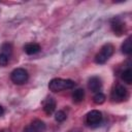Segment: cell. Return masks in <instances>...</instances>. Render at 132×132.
<instances>
[{
	"label": "cell",
	"instance_id": "obj_1",
	"mask_svg": "<svg viewBox=\"0 0 132 132\" xmlns=\"http://www.w3.org/2000/svg\"><path fill=\"white\" fill-rule=\"evenodd\" d=\"M75 86V82L71 79H63V78H53L48 82V89L52 92H60L62 90L72 89Z\"/></svg>",
	"mask_w": 132,
	"mask_h": 132
},
{
	"label": "cell",
	"instance_id": "obj_2",
	"mask_svg": "<svg viewBox=\"0 0 132 132\" xmlns=\"http://www.w3.org/2000/svg\"><path fill=\"white\" fill-rule=\"evenodd\" d=\"M114 47L111 43H105L101 48L100 52L95 56V62L97 64H103L105 63L113 54Z\"/></svg>",
	"mask_w": 132,
	"mask_h": 132
},
{
	"label": "cell",
	"instance_id": "obj_3",
	"mask_svg": "<svg viewBox=\"0 0 132 132\" xmlns=\"http://www.w3.org/2000/svg\"><path fill=\"white\" fill-rule=\"evenodd\" d=\"M28 78L29 74L24 68H16L10 74V79L15 85H23L28 80Z\"/></svg>",
	"mask_w": 132,
	"mask_h": 132
},
{
	"label": "cell",
	"instance_id": "obj_4",
	"mask_svg": "<svg viewBox=\"0 0 132 132\" xmlns=\"http://www.w3.org/2000/svg\"><path fill=\"white\" fill-rule=\"evenodd\" d=\"M127 96H128L127 89L122 85H118L111 92V99L117 102L125 100L127 98Z\"/></svg>",
	"mask_w": 132,
	"mask_h": 132
},
{
	"label": "cell",
	"instance_id": "obj_5",
	"mask_svg": "<svg viewBox=\"0 0 132 132\" xmlns=\"http://www.w3.org/2000/svg\"><path fill=\"white\" fill-rule=\"evenodd\" d=\"M46 129L45 124L40 120H34L25 127L23 132H44Z\"/></svg>",
	"mask_w": 132,
	"mask_h": 132
},
{
	"label": "cell",
	"instance_id": "obj_6",
	"mask_svg": "<svg viewBox=\"0 0 132 132\" xmlns=\"http://www.w3.org/2000/svg\"><path fill=\"white\" fill-rule=\"evenodd\" d=\"M102 120V113L99 110H91L86 116V123L89 126L98 125Z\"/></svg>",
	"mask_w": 132,
	"mask_h": 132
},
{
	"label": "cell",
	"instance_id": "obj_7",
	"mask_svg": "<svg viewBox=\"0 0 132 132\" xmlns=\"http://www.w3.org/2000/svg\"><path fill=\"white\" fill-rule=\"evenodd\" d=\"M110 27H111L112 32L118 36H121L126 30L125 23H123L119 18H113L110 21Z\"/></svg>",
	"mask_w": 132,
	"mask_h": 132
},
{
	"label": "cell",
	"instance_id": "obj_8",
	"mask_svg": "<svg viewBox=\"0 0 132 132\" xmlns=\"http://www.w3.org/2000/svg\"><path fill=\"white\" fill-rule=\"evenodd\" d=\"M42 105H43V111H44L47 116L52 114V113L55 111V109H56V101H55V99L52 98V97L45 98V99L43 100V102H42Z\"/></svg>",
	"mask_w": 132,
	"mask_h": 132
},
{
	"label": "cell",
	"instance_id": "obj_9",
	"mask_svg": "<svg viewBox=\"0 0 132 132\" xmlns=\"http://www.w3.org/2000/svg\"><path fill=\"white\" fill-rule=\"evenodd\" d=\"M88 87L89 89L92 91V92H99L102 88V80L100 77L98 76H93L89 79V82H88Z\"/></svg>",
	"mask_w": 132,
	"mask_h": 132
},
{
	"label": "cell",
	"instance_id": "obj_10",
	"mask_svg": "<svg viewBox=\"0 0 132 132\" xmlns=\"http://www.w3.org/2000/svg\"><path fill=\"white\" fill-rule=\"evenodd\" d=\"M24 51L27 55H35L40 52V45L35 42H30L24 46Z\"/></svg>",
	"mask_w": 132,
	"mask_h": 132
},
{
	"label": "cell",
	"instance_id": "obj_11",
	"mask_svg": "<svg viewBox=\"0 0 132 132\" xmlns=\"http://www.w3.org/2000/svg\"><path fill=\"white\" fill-rule=\"evenodd\" d=\"M85 98V91L82 89H76L73 93H72V100L75 103H79L84 100Z\"/></svg>",
	"mask_w": 132,
	"mask_h": 132
},
{
	"label": "cell",
	"instance_id": "obj_12",
	"mask_svg": "<svg viewBox=\"0 0 132 132\" xmlns=\"http://www.w3.org/2000/svg\"><path fill=\"white\" fill-rule=\"evenodd\" d=\"M121 78L122 80H124L126 84L130 85L132 82V70L131 68H127L126 70H124L121 73Z\"/></svg>",
	"mask_w": 132,
	"mask_h": 132
},
{
	"label": "cell",
	"instance_id": "obj_13",
	"mask_svg": "<svg viewBox=\"0 0 132 132\" xmlns=\"http://www.w3.org/2000/svg\"><path fill=\"white\" fill-rule=\"evenodd\" d=\"M122 52L126 55H130L132 52V45H131V37L129 36L122 44Z\"/></svg>",
	"mask_w": 132,
	"mask_h": 132
},
{
	"label": "cell",
	"instance_id": "obj_14",
	"mask_svg": "<svg viewBox=\"0 0 132 132\" xmlns=\"http://www.w3.org/2000/svg\"><path fill=\"white\" fill-rule=\"evenodd\" d=\"M1 53L10 58V56L12 54V45L10 43H4L1 47Z\"/></svg>",
	"mask_w": 132,
	"mask_h": 132
},
{
	"label": "cell",
	"instance_id": "obj_15",
	"mask_svg": "<svg viewBox=\"0 0 132 132\" xmlns=\"http://www.w3.org/2000/svg\"><path fill=\"white\" fill-rule=\"evenodd\" d=\"M93 100H94V102H95L96 104H102V103L105 101V95H104L103 93H101V92H97V93L94 95Z\"/></svg>",
	"mask_w": 132,
	"mask_h": 132
},
{
	"label": "cell",
	"instance_id": "obj_16",
	"mask_svg": "<svg viewBox=\"0 0 132 132\" xmlns=\"http://www.w3.org/2000/svg\"><path fill=\"white\" fill-rule=\"evenodd\" d=\"M66 118H67V116H66V113H65L63 110H59V111H57L56 114H55V120H56L57 122H59V123L64 122V121L66 120Z\"/></svg>",
	"mask_w": 132,
	"mask_h": 132
},
{
	"label": "cell",
	"instance_id": "obj_17",
	"mask_svg": "<svg viewBox=\"0 0 132 132\" xmlns=\"http://www.w3.org/2000/svg\"><path fill=\"white\" fill-rule=\"evenodd\" d=\"M9 61V57L0 53V66H6Z\"/></svg>",
	"mask_w": 132,
	"mask_h": 132
},
{
	"label": "cell",
	"instance_id": "obj_18",
	"mask_svg": "<svg viewBox=\"0 0 132 132\" xmlns=\"http://www.w3.org/2000/svg\"><path fill=\"white\" fill-rule=\"evenodd\" d=\"M3 113H4V108H3V107L0 105V117H1Z\"/></svg>",
	"mask_w": 132,
	"mask_h": 132
}]
</instances>
